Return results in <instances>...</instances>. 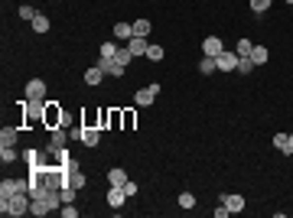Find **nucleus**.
Here are the masks:
<instances>
[{"label": "nucleus", "mask_w": 293, "mask_h": 218, "mask_svg": "<svg viewBox=\"0 0 293 218\" xmlns=\"http://www.w3.org/2000/svg\"><path fill=\"white\" fill-rule=\"evenodd\" d=\"M124 202H127V192H124V185H111V189H108V205H111V208H121Z\"/></svg>", "instance_id": "obj_11"}, {"label": "nucleus", "mask_w": 293, "mask_h": 218, "mask_svg": "<svg viewBox=\"0 0 293 218\" xmlns=\"http://www.w3.org/2000/svg\"><path fill=\"white\" fill-rule=\"evenodd\" d=\"M104 78H108V75L101 72V66H91V68L85 72V85H101Z\"/></svg>", "instance_id": "obj_16"}, {"label": "nucleus", "mask_w": 293, "mask_h": 218, "mask_svg": "<svg viewBox=\"0 0 293 218\" xmlns=\"http://www.w3.org/2000/svg\"><path fill=\"white\" fill-rule=\"evenodd\" d=\"M62 117L65 111L59 108V101H46V127L52 131V127H62Z\"/></svg>", "instance_id": "obj_5"}, {"label": "nucleus", "mask_w": 293, "mask_h": 218, "mask_svg": "<svg viewBox=\"0 0 293 218\" xmlns=\"http://www.w3.org/2000/svg\"><path fill=\"white\" fill-rule=\"evenodd\" d=\"M238 68H241V75H248V72H254V62H251V55L238 59Z\"/></svg>", "instance_id": "obj_36"}, {"label": "nucleus", "mask_w": 293, "mask_h": 218, "mask_svg": "<svg viewBox=\"0 0 293 218\" xmlns=\"http://www.w3.org/2000/svg\"><path fill=\"white\" fill-rule=\"evenodd\" d=\"M222 49H225V46H222V39H218V36H208L206 43H202V52H206V55H212V59H215V55L222 52Z\"/></svg>", "instance_id": "obj_14"}, {"label": "nucleus", "mask_w": 293, "mask_h": 218, "mask_svg": "<svg viewBox=\"0 0 293 218\" xmlns=\"http://www.w3.org/2000/svg\"><path fill=\"white\" fill-rule=\"evenodd\" d=\"M134 124H137V111H121V127H124V131H130Z\"/></svg>", "instance_id": "obj_24"}, {"label": "nucleus", "mask_w": 293, "mask_h": 218, "mask_svg": "<svg viewBox=\"0 0 293 218\" xmlns=\"http://www.w3.org/2000/svg\"><path fill=\"white\" fill-rule=\"evenodd\" d=\"M20 192H30V179H3L0 183V199L20 196Z\"/></svg>", "instance_id": "obj_3"}, {"label": "nucleus", "mask_w": 293, "mask_h": 218, "mask_svg": "<svg viewBox=\"0 0 293 218\" xmlns=\"http://www.w3.org/2000/svg\"><path fill=\"white\" fill-rule=\"evenodd\" d=\"M127 49H130L134 55H147L150 43H147V36H130V39H127Z\"/></svg>", "instance_id": "obj_12"}, {"label": "nucleus", "mask_w": 293, "mask_h": 218, "mask_svg": "<svg viewBox=\"0 0 293 218\" xmlns=\"http://www.w3.org/2000/svg\"><path fill=\"white\" fill-rule=\"evenodd\" d=\"M130 36H134V26H130V23H118V26H114V39L127 43Z\"/></svg>", "instance_id": "obj_19"}, {"label": "nucleus", "mask_w": 293, "mask_h": 218, "mask_svg": "<svg viewBox=\"0 0 293 218\" xmlns=\"http://www.w3.org/2000/svg\"><path fill=\"white\" fill-rule=\"evenodd\" d=\"M114 127H121V111H111V131Z\"/></svg>", "instance_id": "obj_41"}, {"label": "nucleus", "mask_w": 293, "mask_h": 218, "mask_svg": "<svg viewBox=\"0 0 293 218\" xmlns=\"http://www.w3.org/2000/svg\"><path fill=\"white\" fill-rule=\"evenodd\" d=\"M108 183L111 185H124L127 183V173H124L121 166H114V169H108Z\"/></svg>", "instance_id": "obj_21"}, {"label": "nucleus", "mask_w": 293, "mask_h": 218, "mask_svg": "<svg viewBox=\"0 0 293 218\" xmlns=\"http://www.w3.org/2000/svg\"><path fill=\"white\" fill-rule=\"evenodd\" d=\"M82 143L85 147H98L101 143V127H82Z\"/></svg>", "instance_id": "obj_13"}, {"label": "nucleus", "mask_w": 293, "mask_h": 218, "mask_svg": "<svg viewBox=\"0 0 293 218\" xmlns=\"http://www.w3.org/2000/svg\"><path fill=\"white\" fill-rule=\"evenodd\" d=\"M156 95H160V82H153V85L140 88V91L134 95V104H137V108H147V104H153V101H156Z\"/></svg>", "instance_id": "obj_4"}, {"label": "nucleus", "mask_w": 293, "mask_h": 218, "mask_svg": "<svg viewBox=\"0 0 293 218\" xmlns=\"http://www.w3.org/2000/svg\"><path fill=\"white\" fill-rule=\"evenodd\" d=\"M26 101H46V82L43 78H30L26 82Z\"/></svg>", "instance_id": "obj_7"}, {"label": "nucleus", "mask_w": 293, "mask_h": 218, "mask_svg": "<svg viewBox=\"0 0 293 218\" xmlns=\"http://www.w3.org/2000/svg\"><path fill=\"white\" fill-rule=\"evenodd\" d=\"M39 120H46V101H23V124L33 127Z\"/></svg>", "instance_id": "obj_2"}, {"label": "nucleus", "mask_w": 293, "mask_h": 218, "mask_svg": "<svg viewBox=\"0 0 293 218\" xmlns=\"http://www.w3.org/2000/svg\"><path fill=\"white\" fill-rule=\"evenodd\" d=\"M163 46H156V43H150V49H147V59H153V62H163Z\"/></svg>", "instance_id": "obj_28"}, {"label": "nucleus", "mask_w": 293, "mask_h": 218, "mask_svg": "<svg viewBox=\"0 0 293 218\" xmlns=\"http://www.w3.org/2000/svg\"><path fill=\"white\" fill-rule=\"evenodd\" d=\"M69 143V134H65V127H52L49 131V147H46V153H59Z\"/></svg>", "instance_id": "obj_6"}, {"label": "nucleus", "mask_w": 293, "mask_h": 218, "mask_svg": "<svg viewBox=\"0 0 293 218\" xmlns=\"http://www.w3.org/2000/svg\"><path fill=\"white\" fill-rule=\"evenodd\" d=\"M82 127H98V114L95 111H82Z\"/></svg>", "instance_id": "obj_29"}, {"label": "nucleus", "mask_w": 293, "mask_h": 218, "mask_svg": "<svg viewBox=\"0 0 293 218\" xmlns=\"http://www.w3.org/2000/svg\"><path fill=\"white\" fill-rule=\"evenodd\" d=\"M222 205H228V212H244V196L241 192H225Z\"/></svg>", "instance_id": "obj_10"}, {"label": "nucleus", "mask_w": 293, "mask_h": 218, "mask_svg": "<svg viewBox=\"0 0 293 218\" xmlns=\"http://www.w3.org/2000/svg\"><path fill=\"white\" fill-rule=\"evenodd\" d=\"M33 33H49V20H46L43 13H36V20H33Z\"/></svg>", "instance_id": "obj_26"}, {"label": "nucleus", "mask_w": 293, "mask_h": 218, "mask_svg": "<svg viewBox=\"0 0 293 218\" xmlns=\"http://www.w3.org/2000/svg\"><path fill=\"white\" fill-rule=\"evenodd\" d=\"M33 205V196L30 192H20V196H10V199H0V212L3 215H10V218H20L26 215Z\"/></svg>", "instance_id": "obj_1"}, {"label": "nucleus", "mask_w": 293, "mask_h": 218, "mask_svg": "<svg viewBox=\"0 0 293 218\" xmlns=\"http://www.w3.org/2000/svg\"><path fill=\"white\" fill-rule=\"evenodd\" d=\"M98 127H101V131H104V127H111V111L108 108L98 111Z\"/></svg>", "instance_id": "obj_31"}, {"label": "nucleus", "mask_w": 293, "mask_h": 218, "mask_svg": "<svg viewBox=\"0 0 293 218\" xmlns=\"http://www.w3.org/2000/svg\"><path fill=\"white\" fill-rule=\"evenodd\" d=\"M271 3H274V0H251V10H254V13H267V10H271Z\"/></svg>", "instance_id": "obj_30"}, {"label": "nucleus", "mask_w": 293, "mask_h": 218, "mask_svg": "<svg viewBox=\"0 0 293 218\" xmlns=\"http://www.w3.org/2000/svg\"><path fill=\"white\" fill-rule=\"evenodd\" d=\"M130 26H134V36H150V30H153L150 20H137V23H130Z\"/></svg>", "instance_id": "obj_23"}, {"label": "nucleus", "mask_w": 293, "mask_h": 218, "mask_svg": "<svg viewBox=\"0 0 293 218\" xmlns=\"http://www.w3.org/2000/svg\"><path fill=\"white\" fill-rule=\"evenodd\" d=\"M251 62L254 66H267V46H254L251 49Z\"/></svg>", "instance_id": "obj_20"}, {"label": "nucleus", "mask_w": 293, "mask_h": 218, "mask_svg": "<svg viewBox=\"0 0 293 218\" xmlns=\"http://www.w3.org/2000/svg\"><path fill=\"white\" fill-rule=\"evenodd\" d=\"M225 215H231V212H228V205H218L215 208V218H225Z\"/></svg>", "instance_id": "obj_42"}, {"label": "nucleus", "mask_w": 293, "mask_h": 218, "mask_svg": "<svg viewBox=\"0 0 293 218\" xmlns=\"http://www.w3.org/2000/svg\"><path fill=\"white\" fill-rule=\"evenodd\" d=\"M59 192H62V202H75V185H62V189H59Z\"/></svg>", "instance_id": "obj_35"}, {"label": "nucleus", "mask_w": 293, "mask_h": 218, "mask_svg": "<svg viewBox=\"0 0 293 218\" xmlns=\"http://www.w3.org/2000/svg\"><path fill=\"white\" fill-rule=\"evenodd\" d=\"M20 20H36V10H33V7H26V3H23V7H20Z\"/></svg>", "instance_id": "obj_39"}, {"label": "nucleus", "mask_w": 293, "mask_h": 218, "mask_svg": "<svg viewBox=\"0 0 293 218\" xmlns=\"http://www.w3.org/2000/svg\"><path fill=\"white\" fill-rule=\"evenodd\" d=\"M98 66H101V72H104V75H111V78H121L124 72H127L118 59H108V55H101V62H98Z\"/></svg>", "instance_id": "obj_9"}, {"label": "nucleus", "mask_w": 293, "mask_h": 218, "mask_svg": "<svg viewBox=\"0 0 293 218\" xmlns=\"http://www.w3.org/2000/svg\"><path fill=\"white\" fill-rule=\"evenodd\" d=\"M0 160H3V163H13V160H17V150H13V147H0Z\"/></svg>", "instance_id": "obj_34"}, {"label": "nucleus", "mask_w": 293, "mask_h": 218, "mask_svg": "<svg viewBox=\"0 0 293 218\" xmlns=\"http://www.w3.org/2000/svg\"><path fill=\"white\" fill-rule=\"evenodd\" d=\"M290 147H293V134H290Z\"/></svg>", "instance_id": "obj_43"}, {"label": "nucleus", "mask_w": 293, "mask_h": 218, "mask_svg": "<svg viewBox=\"0 0 293 218\" xmlns=\"http://www.w3.org/2000/svg\"><path fill=\"white\" fill-rule=\"evenodd\" d=\"M179 205H183V208H192L195 205V196H192V192H183V196H179Z\"/></svg>", "instance_id": "obj_38"}, {"label": "nucleus", "mask_w": 293, "mask_h": 218, "mask_svg": "<svg viewBox=\"0 0 293 218\" xmlns=\"http://www.w3.org/2000/svg\"><path fill=\"white\" fill-rule=\"evenodd\" d=\"M23 160L30 166H39L43 163V150H36V147H30V150H23Z\"/></svg>", "instance_id": "obj_22"}, {"label": "nucleus", "mask_w": 293, "mask_h": 218, "mask_svg": "<svg viewBox=\"0 0 293 218\" xmlns=\"http://www.w3.org/2000/svg\"><path fill=\"white\" fill-rule=\"evenodd\" d=\"M251 49H254V43H251V39H238V59L251 55Z\"/></svg>", "instance_id": "obj_32"}, {"label": "nucleus", "mask_w": 293, "mask_h": 218, "mask_svg": "<svg viewBox=\"0 0 293 218\" xmlns=\"http://www.w3.org/2000/svg\"><path fill=\"white\" fill-rule=\"evenodd\" d=\"M215 66H218V72H235V68H238V52H225V49H222V52L215 55Z\"/></svg>", "instance_id": "obj_8"}, {"label": "nucleus", "mask_w": 293, "mask_h": 218, "mask_svg": "<svg viewBox=\"0 0 293 218\" xmlns=\"http://www.w3.org/2000/svg\"><path fill=\"white\" fill-rule=\"evenodd\" d=\"M59 212H62V218H78V208L72 205V202H65V205L59 208Z\"/></svg>", "instance_id": "obj_37"}, {"label": "nucleus", "mask_w": 293, "mask_h": 218, "mask_svg": "<svg viewBox=\"0 0 293 218\" xmlns=\"http://www.w3.org/2000/svg\"><path fill=\"white\" fill-rule=\"evenodd\" d=\"M17 137H20V131L3 127V131H0V147H17Z\"/></svg>", "instance_id": "obj_18"}, {"label": "nucleus", "mask_w": 293, "mask_h": 218, "mask_svg": "<svg viewBox=\"0 0 293 218\" xmlns=\"http://www.w3.org/2000/svg\"><path fill=\"white\" fill-rule=\"evenodd\" d=\"M69 185H75L78 192H82V189H85V185H88V176L82 173V166H78V169H72V173H69Z\"/></svg>", "instance_id": "obj_17"}, {"label": "nucleus", "mask_w": 293, "mask_h": 218, "mask_svg": "<svg viewBox=\"0 0 293 218\" xmlns=\"http://www.w3.org/2000/svg\"><path fill=\"white\" fill-rule=\"evenodd\" d=\"M118 49H121L118 43H104L101 49H98V52H101V55H108V59H114V55H118Z\"/></svg>", "instance_id": "obj_33"}, {"label": "nucleus", "mask_w": 293, "mask_h": 218, "mask_svg": "<svg viewBox=\"0 0 293 218\" xmlns=\"http://www.w3.org/2000/svg\"><path fill=\"white\" fill-rule=\"evenodd\" d=\"M274 147L287 156H293V147H290V134H274Z\"/></svg>", "instance_id": "obj_15"}, {"label": "nucleus", "mask_w": 293, "mask_h": 218, "mask_svg": "<svg viewBox=\"0 0 293 218\" xmlns=\"http://www.w3.org/2000/svg\"><path fill=\"white\" fill-rule=\"evenodd\" d=\"M114 59H118V62H121V66H124V68H127V66H130V59H134V52H130L127 46H121V49H118V55H114Z\"/></svg>", "instance_id": "obj_27"}, {"label": "nucleus", "mask_w": 293, "mask_h": 218, "mask_svg": "<svg viewBox=\"0 0 293 218\" xmlns=\"http://www.w3.org/2000/svg\"><path fill=\"white\" fill-rule=\"evenodd\" d=\"M199 72H202V75H212V72H218L215 59H212V55H206V59H202V62H199Z\"/></svg>", "instance_id": "obj_25"}, {"label": "nucleus", "mask_w": 293, "mask_h": 218, "mask_svg": "<svg viewBox=\"0 0 293 218\" xmlns=\"http://www.w3.org/2000/svg\"><path fill=\"white\" fill-rule=\"evenodd\" d=\"M124 192H127V199L137 196V183H130V179H127V183H124Z\"/></svg>", "instance_id": "obj_40"}]
</instances>
